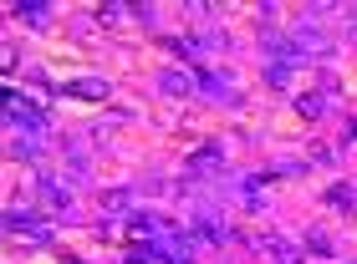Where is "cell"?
Wrapping results in <instances>:
<instances>
[{
    "mask_svg": "<svg viewBox=\"0 0 357 264\" xmlns=\"http://www.w3.org/2000/svg\"><path fill=\"white\" fill-rule=\"evenodd\" d=\"M250 249L261 259H271V264H306L296 244H291L286 234H271V229H266V234H250Z\"/></svg>",
    "mask_w": 357,
    "mask_h": 264,
    "instance_id": "obj_2",
    "label": "cell"
},
{
    "mask_svg": "<svg viewBox=\"0 0 357 264\" xmlns=\"http://www.w3.org/2000/svg\"><path fill=\"white\" fill-rule=\"evenodd\" d=\"M189 163H199V168H220V163H225V147H220V142H199V147H189Z\"/></svg>",
    "mask_w": 357,
    "mask_h": 264,
    "instance_id": "obj_7",
    "label": "cell"
},
{
    "mask_svg": "<svg viewBox=\"0 0 357 264\" xmlns=\"http://www.w3.org/2000/svg\"><path fill=\"white\" fill-rule=\"evenodd\" d=\"M36 193H41V204L52 208V213H72V193L61 188L56 173H36Z\"/></svg>",
    "mask_w": 357,
    "mask_h": 264,
    "instance_id": "obj_3",
    "label": "cell"
},
{
    "mask_svg": "<svg viewBox=\"0 0 357 264\" xmlns=\"http://www.w3.org/2000/svg\"><path fill=\"white\" fill-rule=\"evenodd\" d=\"M296 51H301V61H306V56H321V61H327L332 46H327V36H321L312 21H306V26H296Z\"/></svg>",
    "mask_w": 357,
    "mask_h": 264,
    "instance_id": "obj_5",
    "label": "cell"
},
{
    "mask_svg": "<svg viewBox=\"0 0 357 264\" xmlns=\"http://www.w3.org/2000/svg\"><path fill=\"white\" fill-rule=\"evenodd\" d=\"M6 229H10L15 239H31V244H46V239H52V224H46L41 208H10V213H6Z\"/></svg>",
    "mask_w": 357,
    "mask_h": 264,
    "instance_id": "obj_1",
    "label": "cell"
},
{
    "mask_svg": "<svg viewBox=\"0 0 357 264\" xmlns=\"http://www.w3.org/2000/svg\"><path fill=\"white\" fill-rule=\"evenodd\" d=\"M158 92L164 97H194V76L189 72H158Z\"/></svg>",
    "mask_w": 357,
    "mask_h": 264,
    "instance_id": "obj_6",
    "label": "cell"
},
{
    "mask_svg": "<svg viewBox=\"0 0 357 264\" xmlns=\"http://www.w3.org/2000/svg\"><path fill=\"white\" fill-rule=\"evenodd\" d=\"M327 204H337V208H352V204H357V193H352V188H327Z\"/></svg>",
    "mask_w": 357,
    "mask_h": 264,
    "instance_id": "obj_12",
    "label": "cell"
},
{
    "mask_svg": "<svg viewBox=\"0 0 357 264\" xmlns=\"http://www.w3.org/2000/svg\"><path fill=\"white\" fill-rule=\"evenodd\" d=\"M306 249H312V254H321V259H332V239L321 234V229H306Z\"/></svg>",
    "mask_w": 357,
    "mask_h": 264,
    "instance_id": "obj_10",
    "label": "cell"
},
{
    "mask_svg": "<svg viewBox=\"0 0 357 264\" xmlns=\"http://www.w3.org/2000/svg\"><path fill=\"white\" fill-rule=\"evenodd\" d=\"M15 15H21V21H31V26H46L52 6H46V0H21V6H15Z\"/></svg>",
    "mask_w": 357,
    "mask_h": 264,
    "instance_id": "obj_8",
    "label": "cell"
},
{
    "mask_svg": "<svg viewBox=\"0 0 357 264\" xmlns=\"http://www.w3.org/2000/svg\"><path fill=\"white\" fill-rule=\"evenodd\" d=\"M266 81H271V87H291V61H271L266 66Z\"/></svg>",
    "mask_w": 357,
    "mask_h": 264,
    "instance_id": "obj_11",
    "label": "cell"
},
{
    "mask_svg": "<svg viewBox=\"0 0 357 264\" xmlns=\"http://www.w3.org/2000/svg\"><path fill=\"white\" fill-rule=\"evenodd\" d=\"M128 10H133V6H102V10H97V21H102V26H112V21H123Z\"/></svg>",
    "mask_w": 357,
    "mask_h": 264,
    "instance_id": "obj_14",
    "label": "cell"
},
{
    "mask_svg": "<svg viewBox=\"0 0 357 264\" xmlns=\"http://www.w3.org/2000/svg\"><path fill=\"white\" fill-rule=\"evenodd\" d=\"M296 112H301V117H321V112H327V97H321V92H301Z\"/></svg>",
    "mask_w": 357,
    "mask_h": 264,
    "instance_id": "obj_9",
    "label": "cell"
},
{
    "mask_svg": "<svg viewBox=\"0 0 357 264\" xmlns=\"http://www.w3.org/2000/svg\"><path fill=\"white\" fill-rule=\"evenodd\" d=\"M61 92H67V97H87V102H107V97H112V81H102V76H72Z\"/></svg>",
    "mask_w": 357,
    "mask_h": 264,
    "instance_id": "obj_4",
    "label": "cell"
},
{
    "mask_svg": "<svg viewBox=\"0 0 357 264\" xmlns=\"http://www.w3.org/2000/svg\"><path fill=\"white\" fill-rule=\"evenodd\" d=\"M102 208L107 213H128V193L118 188V193H102Z\"/></svg>",
    "mask_w": 357,
    "mask_h": 264,
    "instance_id": "obj_13",
    "label": "cell"
}]
</instances>
